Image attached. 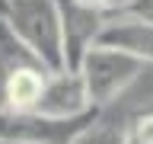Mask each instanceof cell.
<instances>
[{"label":"cell","instance_id":"obj_1","mask_svg":"<svg viewBox=\"0 0 153 144\" xmlns=\"http://www.w3.org/2000/svg\"><path fill=\"white\" fill-rule=\"evenodd\" d=\"M76 70L83 77L86 99L102 109V106L115 103V99L143 74V61L134 58V55H128V51H121V48L93 42V45L83 51Z\"/></svg>","mask_w":153,"mask_h":144},{"label":"cell","instance_id":"obj_2","mask_svg":"<svg viewBox=\"0 0 153 144\" xmlns=\"http://www.w3.org/2000/svg\"><path fill=\"white\" fill-rule=\"evenodd\" d=\"M7 26L26 42L35 58L48 70H64V48H61V16L54 0H10Z\"/></svg>","mask_w":153,"mask_h":144},{"label":"cell","instance_id":"obj_3","mask_svg":"<svg viewBox=\"0 0 153 144\" xmlns=\"http://www.w3.org/2000/svg\"><path fill=\"white\" fill-rule=\"evenodd\" d=\"M99 115H102L99 106H89L76 115H42L35 109H29V112L0 109V138H7L13 144H70Z\"/></svg>","mask_w":153,"mask_h":144},{"label":"cell","instance_id":"obj_4","mask_svg":"<svg viewBox=\"0 0 153 144\" xmlns=\"http://www.w3.org/2000/svg\"><path fill=\"white\" fill-rule=\"evenodd\" d=\"M61 16V48H64V67L76 70L83 51L96 42L99 29L108 16L99 7H80L74 0H54Z\"/></svg>","mask_w":153,"mask_h":144},{"label":"cell","instance_id":"obj_5","mask_svg":"<svg viewBox=\"0 0 153 144\" xmlns=\"http://www.w3.org/2000/svg\"><path fill=\"white\" fill-rule=\"evenodd\" d=\"M99 45L121 48L128 55L140 58L143 64H153V19L121 13V16H108L96 35Z\"/></svg>","mask_w":153,"mask_h":144},{"label":"cell","instance_id":"obj_6","mask_svg":"<svg viewBox=\"0 0 153 144\" xmlns=\"http://www.w3.org/2000/svg\"><path fill=\"white\" fill-rule=\"evenodd\" d=\"M89 99H86V86L80 70H51L45 77V86L35 99V112L42 115H76L89 109Z\"/></svg>","mask_w":153,"mask_h":144},{"label":"cell","instance_id":"obj_7","mask_svg":"<svg viewBox=\"0 0 153 144\" xmlns=\"http://www.w3.org/2000/svg\"><path fill=\"white\" fill-rule=\"evenodd\" d=\"M48 67H19L0 80V109L7 112H29L35 109V99L45 86Z\"/></svg>","mask_w":153,"mask_h":144},{"label":"cell","instance_id":"obj_8","mask_svg":"<svg viewBox=\"0 0 153 144\" xmlns=\"http://www.w3.org/2000/svg\"><path fill=\"white\" fill-rule=\"evenodd\" d=\"M19 67H45L35 58V51L7 26V19H0V80Z\"/></svg>","mask_w":153,"mask_h":144},{"label":"cell","instance_id":"obj_9","mask_svg":"<svg viewBox=\"0 0 153 144\" xmlns=\"http://www.w3.org/2000/svg\"><path fill=\"white\" fill-rule=\"evenodd\" d=\"M70 144H121V128H115V125H102L96 118L86 131H80Z\"/></svg>","mask_w":153,"mask_h":144},{"label":"cell","instance_id":"obj_10","mask_svg":"<svg viewBox=\"0 0 153 144\" xmlns=\"http://www.w3.org/2000/svg\"><path fill=\"white\" fill-rule=\"evenodd\" d=\"M131 134H137L140 141L153 144V106H147V109H137V112L128 118V125H124Z\"/></svg>","mask_w":153,"mask_h":144},{"label":"cell","instance_id":"obj_11","mask_svg":"<svg viewBox=\"0 0 153 144\" xmlns=\"http://www.w3.org/2000/svg\"><path fill=\"white\" fill-rule=\"evenodd\" d=\"M128 7H131V0H99V10L105 16H121L128 13Z\"/></svg>","mask_w":153,"mask_h":144},{"label":"cell","instance_id":"obj_12","mask_svg":"<svg viewBox=\"0 0 153 144\" xmlns=\"http://www.w3.org/2000/svg\"><path fill=\"white\" fill-rule=\"evenodd\" d=\"M128 13H134V16H147V19H153V0H131Z\"/></svg>","mask_w":153,"mask_h":144},{"label":"cell","instance_id":"obj_13","mask_svg":"<svg viewBox=\"0 0 153 144\" xmlns=\"http://www.w3.org/2000/svg\"><path fill=\"white\" fill-rule=\"evenodd\" d=\"M121 144H147V141H140L137 134H131L128 128H121Z\"/></svg>","mask_w":153,"mask_h":144},{"label":"cell","instance_id":"obj_14","mask_svg":"<svg viewBox=\"0 0 153 144\" xmlns=\"http://www.w3.org/2000/svg\"><path fill=\"white\" fill-rule=\"evenodd\" d=\"M74 3H80V7H99V0H74Z\"/></svg>","mask_w":153,"mask_h":144},{"label":"cell","instance_id":"obj_15","mask_svg":"<svg viewBox=\"0 0 153 144\" xmlns=\"http://www.w3.org/2000/svg\"><path fill=\"white\" fill-rule=\"evenodd\" d=\"M7 3L10 0H0V19H3V13H7Z\"/></svg>","mask_w":153,"mask_h":144},{"label":"cell","instance_id":"obj_16","mask_svg":"<svg viewBox=\"0 0 153 144\" xmlns=\"http://www.w3.org/2000/svg\"><path fill=\"white\" fill-rule=\"evenodd\" d=\"M0 144H13V141H7V138H0Z\"/></svg>","mask_w":153,"mask_h":144}]
</instances>
